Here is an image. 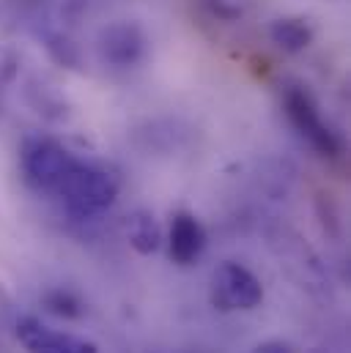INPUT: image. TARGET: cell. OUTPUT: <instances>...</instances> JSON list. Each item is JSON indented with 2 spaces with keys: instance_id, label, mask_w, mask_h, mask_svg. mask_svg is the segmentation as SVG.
I'll use <instances>...</instances> for the list:
<instances>
[{
  "instance_id": "6",
  "label": "cell",
  "mask_w": 351,
  "mask_h": 353,
  "mask_svg": "<svg viewBox=\"0 0 351 353\" xmlns=\"http://www.w3.org/2000/svg\"><path fill=\"white\" fill-rule=\"evenodd\" d=\"M99 55L104 63L129 69L146 55V36L135 22H113L99 33Z\"/></svg>"
},
{
  "instance_id": "2",
  "label": "cell",
  "mask_w": 351,
  "mask_h": 353,
  "mask_svg": "<svg viewBox=\"0 0 351 353\" xmlns=\"http://www.w3.org/2000/svg\"><path fill=\"white\" fill-rule=\"evenodd\" d=\"M263 301L261 279L242 263L225 261L211 274V304L222 312L256 310Z\"/></svg>"
},
{
  "instance_id": "12",
  "label": "cell",
  "mask_w": 351,
  "mask_h": 353,
  "mask_svg": "<svg viewBox=\"0 0 351 353\" xmlns=\"http://www.w3.org/2000/svg\"><path fill=\"white\" fill-rule=\"evenodd\" d=\"M256 353H291V348L285 343H263L256 348Z\"/></svg>"
},
{
  "instance_id": "9",
  "label": "cell",
  "mask_w": 351,
  "mask_h": 353,
  "mask_svg": "<svg viewBox=\"0 0 351 353\" xmlns=\"http://www.w3.org/2000/svg\"><path fill=\"white\" fill-rule=\"evenodd\" d=\"M269 39L272 44H277L283 52H302L313 44V30L305 19L299 17H283L277 22H272L269 28Z\"/></svg>"
},
{
  "instance_id": "3",
  "label": "cell",
  "mask_w": 351,
  "mask_h": 353,
  "mask_svg": "<svg viewBox=\"0 0 351 353\" xmlns=\"http://www.w3.org/2000/svg\"><path fill=\"white\" fill-rule=\"evenodd\" d=\"M283 104H285V112L291 118V123L296 126V132L324 157H335L341 151V143L335 137V132L324 123L313 96L302 85H288L283 93Z\"/></svg>"
},
{
  "instance_id": "8",
  "label": "cell",
  "mask_w": 351,
  "mask_h": 353,
  "mask_svg": "<svg viewBox=\"0 0 351 353\" xmlns=\"http://www.w3.org/2000/svg\"><path fill=\"white\" fill-rule=\"evenodd\" d=\"M126 241L140 255H154L162 247V228L151 211H132L126 216Z\"/></svg>"
},
{
  "instance_id": "1",
  "label": "cell",
  "mask_w": 351,
  "mask_h": 353,
  "mask_svg": "<svg viewBox=\"0 0 351 353\" xmlns=\"http://www.w3.org/2000/svg\"><path fill=\"white\" fill-rule=\"evenodd\" d=\"M55 194L77 216H93V214L107 211L115 203V197H118V178L110 176L107 170H102L96 165H86V162L77 159V165L66 173V178L61 181Z\"/></svg>"
},
{
  "instance_id": "7",
  "label": "cell",
  "mask_w": 351,
  "mask_h": 353,
  "mask_svg": "<svg viewBox=\"0 0 351 353\" xmlns=\"http://www.w3.org/2000/svg\"><path fill=\"white\" fill-rule=\"evenodd\" d=\"M203 247H206L203 225L192 214H187V211L176 214L173 222H171V236H168V250H171L173 263L178 265L195 263L200 258Z\"/></svg>"
},
{
  "instance_id": "10",
  "label": "cell",
  "mask_w": 351,
  "mask_h": 353,
  "mask_svg": "<svg viewBox=\"0 0 351 353\" xmlns=\"http://www.w3.org/2000/svg\"><path fill=\"white\" fill-rule=\"evenodd\" d=\"M44 307L53 312V315H61V318H80L83 315V301L72 293V290H53L44 296Z\"/></svg>"
},
{
  "instance_id": "4",
  "label": "cell",
  "mask_w": 351,
  "mask_h": 353,
  "mask_svg": "<svg viewBox=\"0 0 351 353\" xmlns=\"http://www.w3.org/2000/svg\"><path fill=\"white\" fill-rule=\"evenodd\" d=\"M77 165V159L55 140H33L25 145L22 170L28 181L41 192H58L61 181Z\"/></svg>"
},
{
  "instance_id": "11",
  "label": "cell",
  "mask_w": 351,
  "mask_h": 353,
  "mask_svg": "<svg viewBox=\"0 0 351 353\" xmlns=\"http://www.w3.org/2000/svg\"><path fill=\"white\" fill-rule=\"evenodd\" d=\"M206 3L220 19H239L250 6V0H206Z\"/></svg>"
},
{
  "instance_id": "5",
  "label": "cell",
  "mask_w": 351,
  "mask_h": 353,
  "mask_svg": "<svg viewBox=\"0 0 351 353\" xmlns=\"http://www.w3.org/2000/svg\"><path fill=\"white\" fill-rule=\"evenodd\" d=\"M17 340L28 353H99V348L77 334L58 332L39 318H22L17 323Z\"/></svg>"
}]
</instances>
